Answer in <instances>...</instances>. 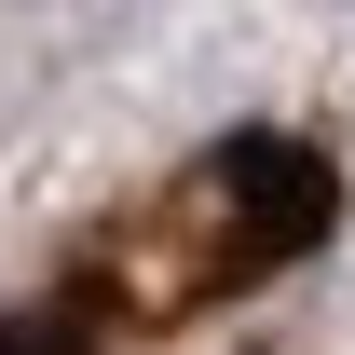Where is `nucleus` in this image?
<instances>
[{"instance_id":"f257e3e1","label":"nucleus","mask_w":355,"mask_h":355,"mask_svg":"<svg viewBox=\"0 0 355 355\" xmlns=\"http://www.w3.org/2000/svg\"><path fill=\"white\" fill-rule=\"evenodd\" d=\"M0 355H55V342H42V328H0Z\"/></svg>"}]
</instances>
